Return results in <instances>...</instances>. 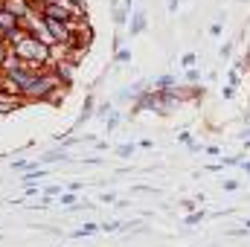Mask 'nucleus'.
Here are the masks:
<instances>
[{
    "label": "nucleus",
    "instance_id": "1",
    "mask_svg": "<svg viewBox=\"0 0 250 247\" xmlns=\"http://www.w3.org/2000/svg\"><path fill=\"white\" fill-rule=\"evenodd\" d=\"M67 160H70V151L59 145V148H53V151H47L44 157H38L35 163H38V166H47V163H67Z\"/></svg>",
    "mask_w": 250,
    "mask_h": 247
},
{
    "label": "nucleus",
    "instance_id": "2",
    "mask_svg": "<svg viewBox=\"0 0 250 247\" xmlns=\"http://www.w3.org/2000/svg\"><path fill=\"white\" fill-rule=\"evenodd\" d=\"M41 178H47V166H38V169H32V172H23L21 184H23V186H38Z\"/></svg>",
    "mask_w": 250,
    "mask_h": 247
},
{
    "label": "nucleus",
    "instance_id": "3",
    "mask_svg": "<svg viewBox=\"0 0 250 247\" xmlns=\"http://www.w3.org/2000/svg\"><path fill=\"white\" fill-rule=\"evenodd\" d=\"M146 29V15L143 12H134V21H131V35H140Z\"/></svg>",
    "mask_w": 250,
    "mask_h": 247
},
{
    "label": "nucleus",
    "instance_id": "4",
    "mask_svg": "<svg viewBox=\"0 0 250 247\" xmlns=\"http://www.w3.org/2000/svg\"><path fill=\"white\" fill-rule=\"evenodd\" d=\"M93 105H96V102H93V96H87V99H84V108H82V114H79V123H84V120H90V117H93Z\"/></svg>",
    "mask_w": 250,
    "mask_h": 247
},
{
    "label": "nucleus",
    "instance_id": "5",
    "mask_svg": "<svg viewBox=\"0 0 250 247\" xmlns=\"http://www.w3.org/2000/svg\"><path fill=\"white\" fill-rule=\"evenodd\" d=\"M96 230H99V224H82L79 230H73V236L76 239H84V236H93Z\"/></svg>",
    "mask_w": 250,
    "mask_h": 247
},
{
    "label": "nucleus",
    "instance_id": "6",
    "mask_svg": "<svg viewBox=\"0 0 250 247\" xmlns=\"http://www.w3.org/2000/svg\"><path fill=\"white\" fill-rule=\"evenodd\" d=\"M59 204H62V206H70V209H73V206L79 204V201H76V192H62V195H59Z\"/></svg>",
    "mask_w": 250,
    "mask_h": 247
},
{
    "label": "nucleus",
    "instance_id": "7",
    "mask_svg": "<svg viewBox=\"0 0 250 247\" xmlns=\"http://www.w3.org/2000/svg\"><path fill=\"white\" fill-rule=\"evenodd\" d=\"M50 204H53V198H47V195H44L41 201H35V204H29V206H32V209H47Z\"/></svg>",
    "mask_w": 250,
    "mask_h": 247
},
{
    "label": "nucleus",
    "instance_id": "8",
    "mask_svg": "<svg viewBox=\"0 0 250 247\" xmlns=\"http://www.w3.org/2000/svg\"><path fill=\"white\" fill-rule=\"evenodd\" d=\"M44 195H47V198H56V195H62V186H47Z\"/></svg>",
    "mask_w": 250,
    "mask_h": 247
},
{
    "label": "nucleus",
    "instance_id": "9",
    "mask_svg": "<svg viewBox=\"0 0 250 247\" xmlns=\"http://www.w3.org/2000/svg\"><path fill=\"white\" fill-rule=\"evenodd\" d=\"M6 56H9V47H6V41L0 38V67H3V62H6Z\"/></svg>",
    "mask_w": 250,
    "mask_h": 247
},
{
    "label": "nucleus",
    "instance_id": "10",
    "mask_svg": "<svg viewBox=\"0 0 250 247\" xmlns=\"http://www.w3.org/2000/svg\"><path fill=\"white\" fill-rule=\"evenodd\" d=\"M117 154H120V157H128V154H134V145H120V148H117Z\"/></svg>",
    "mask_w": 250,
    "mask_h": 247
},
{
    "label": "nucleus",
    "instance_id": "11",
    "mask_svg": "<svg viewBox=\"0 0 250 247\" xmlns=\"http://www.w3.org/2000/svg\"><path fill=\"white\" fill-rule=\"evenodd\" d=\"M117 62H131V53L128 50H117Z\"/></svg>",
    "mask_w": 250,
    "mask_h": 247
},
{
    "label": "nucleus",
    "instance_id": "12",
    "mask_svg": "<svg viewBox=\"0 0 250 247\" xmlns=\"http://www.w3.org/2000/svg\"><path fill=\"white\" fill-rule=\"evenodd\" d=\"M181 64H184V67H192V64H195V56H192V53H187V56L181 59Z\"/></svg>",
    "mask_w": 250,
    "mask_h": 247
},
{
    "label": "nucleus",
    "instance_id": "13",
    "mask_svg": "<svg viewBox=\"0 0 250 247\" xmlns=\"http://www.w3.org/2000/svg\"><path fill=\"white\" fill-rule=\"evenodd\" d=\"M114 201H117V195H114V192H105V195H102V204H114Z\"/></svg>",
    "mask_w": 250,
    "mask_h": 247
},
{
    "label": "nucleus",
    "instance_id": "14",
    "mask_svg": "<svg viewBox=\"0 0 250 247\" xmlns=\"http://www.w3.org/2000/svg\"><path fill=\"white\" fill-rule=\"evenodd\" d=\"M0 82H3V73H0Z\"/></svg>",
    "mask_w": 250,
    "mask_h": 247
}]
</instances>
